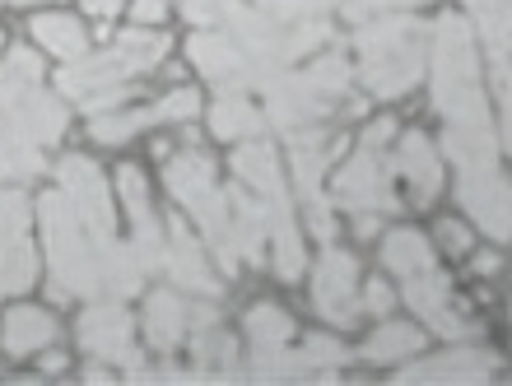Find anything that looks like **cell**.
<instances>
[{
  "label": "cell",
  "instance_id": "obj_1",
  "mask_svg": "<svg viewBox=\"0 0 512 386\" xmlns=\"http://www.w3.org/2000/svg\"><path fill=\"white\" fill-rule=\"evenodd\" d=\"M38 219L47 233V261H52V293L56 298H94L117 303L140 289V261L122 242H98L84 228L80 210L66 191H47L38 200Z\"/></svg>",
  "mask_w": 512,
  "mask_h": 386
},
{
  "label": "cell",
  "instance_id": "obj_2",
  "mask_svg": "<svg viewBox=\"0 0 512 386\" xmlns=\"http://www.w3.org/2000/svg\"><path fill=\"white\" fill-rule=\"evenodd\" d=\"M433 107L452 126L489 131L480 70H475V42H471V28L461 19H443L438 24V42H433Z\"/></svg>",
  "mask_w": 512,
  "mask_h": 386
},
{
  "label": "cell",
  "instance_id": "obj_3",
  "mask_svg": "<svg viewBox=\"0 0 512 386\" xmlns=\"http://www.w3.org/2000/svg\"><path fill=\"white\" fill-rule=\"evenodd\" d=\"M424 28L410 14H391L378 24L359 28V80L373 98H401L424 75Z\"/></svg>",
  "mask_w": 512,
  "mask_h": 386
},
{
  "label": "cell",
  "instance_id": "obj_4",
  "mask_svg": "<svg viewBox=\"0 0 512 386\" xmlns=\"http://www.w3.org/2000/svg\"><path fill=\"white\" fill-rule=\"evenodd\" d=\"M168 191L177 196V205L196 219L201 238L210 242V252L219 256L224 275L238 270V247H233V214H229V191L215 187V168L205 154L187 149L168 163Z\"/></svg>",
  "mask_w": 512,
  "mask_h": 386
},
{
  "label": "cell",
  "instance_id": "obj_5",
  "mask_svg": "<svg viewBox=\"0 0 512 386\" xmlns=\"http://www.w3.org/2000/svg\"><path fill=\"white\" fill-rule=\"evenodd\" d=\"M396 121H373L364 135V145L354 149V159L345 163V173L336 177V205L354 214H391L401 200H396V163H387V140Z\"/></svg>",
  "mask_w": 512,
  "mask_h": 386
},
{
  "label": "cell",
  "instance_id": "obj_6",
  "mask_svg": "<svg viewBox=\"0 0 512 386\" xmlns=\"http://www.w3.org/2000/svg\"><path fill=\"white\" fill-rule=\"evenodd\" d=\"M0 112L10 117V126L33 145H56L66 131V107L56 103L42 80H24V84H0Z\"/></svg>",
  "mask_w": 512,
  "mask_h": 386
},
{
  "label": "cell",
  "instance_id": "obj_7",
  "mask_svg": "<svg viewBox=\"0 0 512 386\" xmlns=\"http://www.w3.org/2000/svg\"><path fill=\"white\" fill-rule=\"evenodd\" d=\"M312 303L326 321L336 326H359L364 317V303H359V266H354L350 252H340L326 242L322 261H317V280H312Z\"/></svg>",
  "mask_w": 512,
  "mask_h": 386
},
{
  "label": "cell",
  "instance_id": "obj_8",
  "mask_svg": "<svg viewBox=\"0 0 512 386\" xmlns=\"http://www.w3.org/2000/svg\"><path fill=\"white\" fill-rule=\"evenodd\" d=\"M457 191H461L466 214L485 228L489 238H499V242L512 238V182L499 168H471V173H461Z\"/></svg>",
  "mask_w": 512,
  "mask_h": 386
},
{
  "label": "cell",
  "instance_id": "obj_9",
  "mask_svg": "<svg viewBox=\"0 0 512 386\" xmlns=\"http://www.w3.org/2000/svg\"><path fill=\"white\" fill-rule=\"evenodd\" d=\"M61 191L75 200L84 228H89L98 242H117V224H112V205H108V182H103V173H98L84 154L61 159Z\"/></svg>",
  "mask_w": 512,
  "mask_h": 386
},
{
  "label": "cell",
  "instance_id": "obj_10",
  "mask_svg": "<svg viewBox=\"0 0 512 386\" xmlns=\"http://www.w3.org/2000/svg\"><path fill=\"white\" fill-rule=\"evenodd\" d=\"M187 52H191V66L201 70V75H210L224 94H247V89H261L256 66L247 61V52L229 38V33H196V38L187 42Z\"/></svg>",
  "mask_w": 512,
  "mask_h": 386
},
{
  "label": "cell",
  "instance_id": "obj_11",
  "mask_svg": "<svg viewBox=\"0 0 512 386\" xmlns=\"http://www.w3.org/2000/svg\"><path fill=\"white\" fill-rule=\"evenodd\" d=\"M326 112H331V103L317 94V84H312L303 70H298V75L280 70V75L266 84V117L275 121L284 135L303 131V126H317Z\"/></svg>",
  "mask_w": 512,
  "mask_h": 386
},
{
  "label": "cell",
  "instance_id": "obj_12",
  "mask_svg": "<svg viewBox=\"0 0 512 386\" xmlns=\"http://www.w3.org/2000/svg\"><path fill=\"white\" fill-rule=\"evenodd\" d=\"M80 345L94 354V359L122 363V368H140V354H135V335H131V317H126L117 303H98L94 312L80 317Z\"/></svg>",
  "mask_w": 512,
  "mask_h": 386
},
{
  "label": "cell",
  "instance_id": "obj_13",
  "mask_svg": "<svg viewBox=\"0 0 512 386\" xmlns=\"http://www.w3.org/2000/svg\"><path fill=\"white\" fill-rule=\"evenodd\" d=\"M405 303L415 307L438 335H452V340H457V335L471 331V321L461 317L457 298H452V284H447L443 275H433V270H419V275L405 280Z\"/></svg>",
  "mask_w": 512,
  "mask_h": 386
},
{
  "label": "cell",
  "instance_id": "obj_14",
  "mask_svg": "<svg viewBox=\"0 0 512 386\" xmlns=\"http://www.w3.org/2000/svg\"><path fill=\"white\" fill-rule=\"evenodd\" d=\"M135 70L122 61V52L117 47H108V52H84L75 56L66 70H61V80H56V89L70 98V103H84L89 94H98V89H112V84H126Z\"/></svg>",
  "mask_w": 512,
  "mask_h": 386
},
{
  "label": "cell",
  "instance_id": "obj_15",
  "mask_svg": "<svg viewBox=\"0 0 512 386\" xmlns=\"http://www.w3.org/2000/svg\"><path fill=\"white\" fill-rule=\"evenodd\" d=\"M163 270H168L187 293H196V298H215L219 293V280L210 275L201 247H196V238H191V228L182 224V214L168 219V256H163Z\"/></svg>",
  "mask_w": 512,
  "mask_h": 386
},
{
  "label": "cell",
  "instance_id": "obj_16",
  "mask_svg": "<svg viewBox=\"0 0 512 386\" xmlns=\"http://www.w3.org/2000/svg\"><path fill=\"white\" fill-rule=\"evenodd\" d=\"M229 214H233V247H238V261L261 266V261H266V242H270L266 200L238 182V187H229Z\"/></svg>",
  "mask_w": 512,
  "mask_h": 386
},
{
  "label": "cell",
  "instance_id": "obj_17",
  "mask_svg": "<svg viewBox=\"0 0 512 386\" xmlns=\"http://www.w3.org/2000/svg\"><path fill=\"white\" fill-rule=\"evenodd\" d=\"M396 173L410 177V187H415V205H429L433 196H438V187H443V163H438V149L429 145V135L410 131L401 140V149H396Z\"/></svg>",
  "mask_w": 512,
  "mask_h": 386
},
{
  "label": "cell",
  "instance_id": "obj_18",
  "mask_svg": "<svg viewBox=\"0 0 512 386\" xmlns=\"http://www.w3.org/2000/svg\"><path fill=\"white\" fill-rule=\"evenodd\" d=\"M494 373V359L480 349H457L447 359H429L415 363L410 373H401V382H485Z\"/></svg>",
  "mask_w": 512,
  "mask_h": 386
},
{
  "label": "cell",
  "instance_id": "obj_19",
  "mask_svg": "<svg viewBox=\"0 0 512 386\" xmlns=\"http://www.w3.org/2000/svg\"><path fill=\"white\" fill-rule=\"evenodd\" d=\"M182 335H187V303H182L177 293H168V289L149 293V303H145V340L154 349H173Z\"/></svg>",
  "mask_w": 512,
  "mask_h": 386
},
{
  "label": "cell",
  "instance_id": "obj_20",
  "mask_svg": "<svg viewBox=\"0 0 512 386\" xmlns=\"http://www.w3.org/2000/svg\"><path fill=\"white\" fill-rule=\"evenodd\" d=\"M233 173L243 187H252L256 196H270V191L284 187V173H280V159H275V149L266 140H247L238 154H233Z\"/></svg>",
  "mask_w": 512,
  "mask_h": 386
},
{
  "label": "cell",
  "instance_id": "obj_21",
  "mask_svg": "<svg viewBox=\"0 0 512 386\" xmlns=\"http://www.w3.org/2000/svg\"><path fill=\"white\" fill-rule=\"evenodd\" d=\"M56 335V321L38 307H14L10 317H5V349H10L14 359H24L33 349H47Z\"/></svg>",
  "mask_w": 512,
  "mask_h": 386
},
{
  "label": "cell",
  "instance_id": "obj_22",
  "mask_svg": "<svg viewBox=\"0 0 512 386\" xmlns=\"http://www.w3.org/2000/svg\"><path fill=\"white\" fill-rule=\"evenodd\" d=\"M266 126V117L247 103V94H219L215 112H210V131L219 140H256Z\"/></svg>",
  "mask_w": 512,
  "mask_h": 386
},
{
  "label": "cell",
  "instance_id": "obj_23",
  "mask_svg": "<svg viewBox=\"0 0 512 386\" xmlns=\"http://www.w3.org/2000/svg\"><path fill=\"white\" fill-rule=\"evenodd\" d=\"M382 261H387L391 275L410 280V275H419V270H433V247H429L424 233H415V228H396V233H387Z\"/></svg>",
  "mask_w": 512,
  "mask_h": 386
},
{
  "label": "cell",
  "instance_id": "obj_24",
  "mask_svg": "<svg viewBox=\"0 0 512 386\" xmlns=\"http://www.w3.org/2000/svg\"><path fill=\"white\" fill-rule=\"evenodd\" d=\"M33 38L42 42V52H56V56H66V61L89 52V33L70 14H38L33 19Z\"/></svg>",
  "mask_w": 512,
  "mask_h": 386
},
{
  "label": "cell",
  "instance_id": "obj_25",
  "mask_svg": "<svg viewBox=\"0 0 512 386\" xmlns=\"http://www.w3.org/2000/svg\"><path fill=\"white\" fill-rule=\"evenodd\" d=\"M443 154L457 163L461 173H471V168H494V131H466V126H452L443 135Z\"/></svg>",
  "mask_w": 512,
  "mask_h": 386
},
{
  "label": "cell",
  "instance_id": "obj_26",
  "mask_svg": "<svg viewBox=\"0 0 512 386\" xmlns=\"http://www.w3.org/2000/svg\"><path fill=\"white\" fill-rule=\"evenodd\" d=\"M475 28L489 47V61L512 56V0H475Z\"/></svg>",
  "mask_w": 512,
  "mask_h": 386
},
{
  "label": "cell",
  "instance_id": "obj_27",
  "mask_svg": "<svg viewBox=\"0 0 512 386\" xmlns=\"http://www.w3.org/2000/svg\"><path fill=\"white\" fill-rule=\"evenodd\" d=\"M38 275V261H33V247L24 238H0V298L5 293H24Z\"/></svg>",
  "mask_w": 512,
  "mask_h": 386
},
{
  "label": "cell",
  "instance_id": "obj_28",
  "mask_svg": "<svg viewBox=\"0 0 512 386\" xmlns=\"http://www.w3.org/2000/svg\"><path fill=\"white\" fill-rule=\"evenodd\" d=\"M419 349H424V335H419L415 326H382L364 345V359L368 363H401V359H410V354H419Z\"/></svg>",
  "mask_w": 512,
  "mask_h": 386
},
{
  "label": "cell",
  "instance_id": "obj_29",
  "mask_svg": "<svg viewBox=\"0 0 512 386\" xmlns=\"http://www.w3.org/2000/svg\"><path fill=\"white\" fill-rule=\"evenodd\" d=\"M112 47L122 52V61L140 75V70H154L163 61V52L173 47V42L163 38V33H145V24L131 28V33H122V38H112Z\"/></svg>",
  "mask_w": 512,
  "mask_h": 386
},
{
  "label": "cell",
  "instance_id": "obj_30",
  "mask_svg": "<svg viewBox=\"0 0 512 386\" xmlns=\"http://www.w3.org/2000/svg\"><path fill=\"white\" fill-rule=\"evenodd\" d=\"M154 126V107H131V112H98L89 135H94L98 145H126L135 131H145Z\"/></svg>",
  "mask_w": 512,
  "mask_h": 386
},
{
  "label": "cell",
  "instance_id": "obj_31",
  "mask_svg": "<svg viewBox=\"0 0 512 386\" xmlns=\"http://www.w3.org/2000/svg\"><path fill=\"white\" fill-rule=\"evenodd\" d=\"M289 335H294V321H289V312H280L275 303H256L252 312H247V340H252V349L284 345Z\"/></svg>",
  "mask_w": 512,
  "mask_h": 386
},
{
  "label": "cell",
  "instance_id": "obj_32",
  "mask_svg": "<svg viewBox=\"0 0 512 386\" xmlns=\"http://www.w3.org/2000/svg\"><path fill=\"white\" fill-rule=\"evenodd\" d=\"M312 84H317V94L326 98V103H336V98H345V89H350V61L340 52H326L322 61H312L308 70H303Z\"/></svg>",
  "mask_w": 512,
  "mask_h": 386
},
{
  "label": "cell",
  "instance_id": "obj_33",
  "mask_svg": "<svg viewBox=\"0 0 512 386\" xmlns=\"http://www.w3.org/2000/svg\"><path fill=\"white\" fill-rule=\"evenodd\" d=\"M24 80H42V61L28 47H10L0 61V84H24Z\"/></svg>",
  "mask_w": 512,
  "mask_h": 386
},
{
  "label": "cell",
  "instance_id": "obj_34",
  "mask_svg": "<svg viewBox=\"0 0 512 386\" xmlns=\"http://www.w3.org/2000/svg\"><path fill=\"white\" fill-rule=\"evenodd\" d=\"M28 200L19 191H0V238H24L28 233Z\"/></svg>",
  "mask_w": 512,
  "mask_h": 386
},
{
  "label": "cell",
  "instance_id": "obj_35",
  "mask_svg": "<svg viewBox=\"0 0 512 386\" xmlns=\"http://www.w3.org/2000/svg\"><path fill=\"white\" fill-rule=\"evenodd\" d=\"M196 112H201L196 89H173L163 103H154V121H191Z\"/></svg>",
  "mask_w": 512,
  "mask_h": 386
},
{
  "label": "cell",
  "instance_id": "obj_36",
  "mask_svg": "<svg viewBox=\"0 0 512 386\" xmlns=\"http://www.w3.org/2000/svg\"><path fill=\"white\" fill-rule=\"evenodd\" d=\"M303 359H308V368H336V363H345V349L336 340H326V335H308Z\"/></svg>",
  "mask_w": 512,
  "mask_h": 386
},
{
  "label": "cell",
  "instance_id": "obj_37",
  "mask_svg": "<svg viewBox=\"0 0 512 386\" xmlns=\"http://www.w3.org/2000/svg\"><path fill=\"white\" fill-rule=\"evenodd\" d=\"M424 0H340V10L350 19H368V14H382V10H415Z\"/></svg>",
  "mask_w": 512,
  "mask_h": 386
},
{
  "label": "cell",
  "instance_id": "obj_38",
  "mask_svg": "<svg viewBox=\"0 0 512 386\" xmlns=\"http://www.w3.org/2000/svg\"><path fill=\"white\" fill-rule=\"evenodd\" d=\"M359 303H364V312L382 317V312H391V289H387L382 280H368V289L359 293Z\"/></svg>",
  "mask_w": 512,
  "mask_h": 386
},
{
  "label": "cell",
  "instance_id": "obj_39",
  "mask_svg": "<svg viewBox=\"0 0 512 386\" xmlns=\"http://www.w3.org/2000/svg\"><path fill=\"white\" fill-rule=\"evenodd\" d=\"M438 238H443V247L452 256H466V252H471V238H466V228H461V224H443V228H438Z\"/></svg>",
  "mask_w": 512,
  "mask_h": 386
},
{
  "label": "cell",
  "instance_id": "obj_40",
  "mask_svg": "<svg viewBox=\"0 0 512 386\" xmlns=\"http://www.w3.org/2000/svg\"><path fill=\"white\" fill-rule=\"evenodd\" d=\"M131 14H135V24H159L163 14H168V0H131Z\"/></svg>",
  "mask_w": 512,
  "mask_h": 386
},
{
  "label": "cell",
  "instance_id": "obj_41",
  "mask_svg": "<svg viewBox=\"0 0 512 386\" xmlns=\"http://www.w3.org/2000/svg\"><path fill=\"white\" fill-rule=\"evenodd\" d=\"M182 14L205 24V19H219V0H182Z\"/></svg>",
  "mask_w": 512,
  "mask_h": 386
},
{
  "label": "cell",
  "instance_id": "obj_42",
  "mask_svg": "<svg viewBox=\"0 0 512 386\" xmlns=\"http://www.w3.org/2000/svg\"><path fill=\"white\" fill-rule=\"evenodd\" d=\"M219 321V312L210 303H196V307H187V326L191 331H210V326H215Z\"/></svg>",
  "mask_w": 512,
  "mask_h": 386
},
{
  "label": "cell",
  "instance_id": "obj_43",
  "mask_svg": "<svg viewBox=\"0 0 512 386\" xmlns=\"http://www.w3.org/2000/svg\"><path fill=\"white\" fill-rule=\"evenodd\" d=\"M84 10H89V14H98V19L108 24L112 14H122V0H84Z\"/></svg>",
  "mask_w": 512,
  "mask_h": 386
},
{
  "label": "cell",
  "instance_id": "obj_44",
  "mask_svg": "<svg viewBox=\"0 0 512 386\" xmlns=\"http://www.w3.org/2000/svg\"><path fill=\"white\" fill-rule=\"evenodd\" d=\"M354 228H359V238H373L378 233V214H354Z\"/></svg>",
  "mask_w": 512,
  "mask_h": 386
},
{
  "label": "cell",
  "instance_id": "obj_45",
  "mask_svg": "<svg viewBox=\"0 0 512 386\" xmlns=\"http://www.w3.org/2000/svg\"><path fill=\"white\" fill-rule=\"evenodd\" d=\"M475 266H480V270H485V275H489V270H499V256H475Z\"/></svg>",
  "mask_w": 512,
  "mask_h": 386
},
{
  "label": "cell",
  "instance_id": "obj_46",
  "mask_svg": "<svg viewBox=\"0 0 512 386\" xmlns=\"http://www.w3.org/2000/svg\"><path fill=\"white\" fill-rule=\"evenodd\" d=\"M14 5H38V0H14Z\"/></svg>",
  "mask_w": 512,
  "mask_h": 386
},
{
  "label": "cell",
  "instance_id": "obj_47",
  "mask_svg": "<svg viewBox=\"0 0 512 386\" xmlns=\"http://www.w3.org/2000/svg\"><path fill=\"white\" fill-rule=\"evenodd\" d=\"M0 182H5V168H0Z\"/></svg>",
  "mask_w": 512,
  "mask_h": 386
},
{
  "label": "cell",
  "instance_id": "obj_48",
  "mask_svg": "<svg viewBox=\"0 0 512 386\" xmlns=\"http://www.w3.org/2000/svg\"><path fill=\"white\" fill-rule=\"evenodd\" d=\"M466 5H475V0H466Z\"/></svg>",
  "mask_w": 512,
  "mask_h": 386
}]
</instances>
